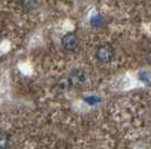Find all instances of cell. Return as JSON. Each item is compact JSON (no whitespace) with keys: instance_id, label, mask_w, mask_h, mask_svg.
I'll return each instance as SVG.
<instances>
[{"instance_id":"7a4b0ae2","label":"cell","mask_w":151,"mask_h":149,"mask_svg":"<svg viewBox=\"0 0 151 149\" xmlns=\"http://www.w3.org/2000/svg\"><path fill=\"white\" fill-rule=\"evenodd\" d=\"M78 37L76 36L75 34H67L64 37L62 38V46L68 50H73L77 48L78 46Z\"/></svg>"},{"instance_id":"6da1fadb","label":"cell","mask_w":151,"mask_h":149,"mask_svg":"<svg viewBox=\"0 0 151 149\" xmlns=\"http://www.w3.org/2000/svg\"><path fill=\"white\" fill-rule=\"evenodd\" d=\"M96 57L101 63H109L114 57L113 47L108 44H104L99 46L96 50Z\"/></svg>"},{"instance_id":"5b68a950","label":"cell","mask_w":151,"mask_h":149,"mask_svg":"<svg viewBox=\"0 0 151 149\" xmlns=\"http://www.w3.org/2000/svg\"><path fill=\"white\" fill-rule=\"evenodd\" d=\"M0 39H1V34H0Z\"/></svg>"},{"instance_id":"277c9868","label":"cell","mask_w":151,"mask_h":149,"mask_svg":"<svg viewBox=\"0 0 151 149\" xmlns=\"http://www.w3.org/2000/svg\"><path fill=\"white\" fill-rule=\"evenodd\" d=\"M9 143V139L6 132L0 130V149H6Z\"/></svg>"},{"instance_id":"3957f363","label":"cell","mask_w":151,"mask_h":149,"mask_svg":"<svg viewBox=\"0 0 151 149\" xmlns=\"http://www.w3.org/2000/svg\"><path fill=\"white\" fill-rule=\"evenodd\" d=\"M70 77H71V82L73 84H79L85 81V73L82 71H73Z\"/></svg>"}]
</instances>
